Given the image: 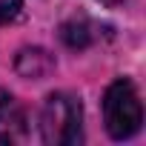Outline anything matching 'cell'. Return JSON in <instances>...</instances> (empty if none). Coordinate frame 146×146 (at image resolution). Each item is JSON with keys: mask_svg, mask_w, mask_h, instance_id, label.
I'll use <instances>...</instances> for the list:
<instances>
[{"mask_svg": "<svg viewBox=\"0 0 146 146\" xmlns=\"http://www.w3.org/2000/svg\"><path fill=\"white\" fill-rule=\"evenodd\" d=\"M15 69H17V75H20V78L40 80V78H46L49 72L54 69V57H52L46 49H37V46H32V49H23V52L17 54V60H15Z\"/></svg>", "mask_w": 146, "mask_h": 146, "instance_id": "obj_3", "label": "cell"}, {"mask_svg": "<svg viewBox=\"0 0 146 146\" xmlns=\"http://www.w3.org/2000/svg\"><path fill=\"white\" fill-rule=\"evenodd\" d=\"M20 9H23V0H0V26L17 20Z\"/></svg>", "mask_w": 146, "mask_h": 146, "instance_id": "obj_5", "label": "cell"}, {"mask_svg": "<svg viewBox=\"0 0 146 146\" xmlns=\"http://www.w3.org/2000/svg\"><path fill=\"white\" fill-rule=\"evenodd\" d=\"M98 3H106V6H117L120 0H98Z\"/></svg>", "mask_w": 146, "mask_h": 146, "instance_id": "obj_7", "label": "cell"}, {"mask_svg": "<svg viewBox=\"0 0 146 146\" xmlns=\"http://www.w3.org/2000/svg\"><path fill=\"white\" fill-rule=\"evenodd\" d=\"M60 40L69 46V49H86L92 40H95V26L92 20L86 17H72L60 26Z\"/></svg>", "mask_w": 146, "mask_h": 146, "instance_id": "obj_4", "label": "cell"}, {"mask_svg": "<svg viewBox=\"0 0 146 146\" xmlns=\"http://www.w3.org/2000/svg\"><path fill=\"white\" fill-rule=\"evenodd\" d=\"M15 112V103H12V95L6 89H0V123H3L9 115Z\"/></svg>", "mask_w": 146, "mask_h": 146, "instance_id": "obj_6", "label": "cell"}, {"mask_svg": "<svg viewBox=\"0 0 146 146\" xmlns=\"http://www.w3.org/2000/svg\"><path fill=\"white\" fill-rule=\"evenodd\" d=\"M83 109L69 92H54L40 109V135L49 146H72L80 140Z\"/></svg>", "mask_w": 146, "mask_h": 146, "instance_id": "obj_1", "label": "cell"}, {"mask_svg": "<svg viewBox=\"0 0 146 146\" xmlns=\"http://www.w3.org/2000/svg\"><path fill=\"white\" fill-rule=\"evenodd\" d=\"M103 120H106V132L115 140H126L140 129L143 106H140V98H137V89L132 86V80L120 78L106 89V95H103Z\"/></svg>", "mask_w": 146, "mask_h": 146, "instance_id": "obj_2", "label": "cell"}]
</instances>
